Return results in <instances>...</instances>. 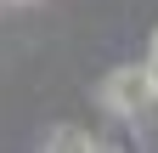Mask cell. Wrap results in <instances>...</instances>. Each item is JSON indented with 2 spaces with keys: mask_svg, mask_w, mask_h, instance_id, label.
Masks as SVG:
<instances>
[{
  "mask_svg": "<svg viewBox=\"0 0 158 153\" xmlns=\"http://www.w3.org/2000/svg\"><path fill=\"white\" fill-rule=\"evenodd\" d=\"M102 108L118 113V119H147V113L158 108V80L147 63H118L107 80H102Z\"/></svg>",
  "mask_w": 158,
  "mask_h": 153,
  "instance_id": "obj_1",
  "label": "cell"
},
{
  "mask_svg": "<svg viewBox=\"0 0 158 153\" xmlns=\"http://www.w3.org/2000/svg\"><path fill=\"white\" fill-rule=\"evenodd\" d=\"M45 147H51V153H96L102 136H96V130H79V125H62V130L45 136Z\"/></svg>",
  "mask_w": 158,
  "mask_h": 153,
  "instance_id": "obj_2",
  "label": "cell"
},
{
  "mask_svg": "<svg viewBox=\"0 0 158 153\" xmlns=\"http://www.w3.org/2000/svg\"><path fill=\"white\" fill-rule=\"evenodd\" d=\"M147 68H152V80H158V28H152V51H147Z\"/></svg>",
  "mask_w": 158,
  "mask_h": 153,
  "instance_id": "obj_3",
  "label": "cell"
},
{
  "mask_svg": "<svg viewBox=\"0 0 158 153\" xmlns=\"http://www.w3.org/2000/svg\"><path fill=\"white\" fill-rule=\"evenodd\" d=\"M6 6H34V0H6Z\"/></svg>",
  "mask_w": 158,
  "mask_h": 153,
  "instance_id": "obj_4",
  "label": "cell"
}]
</instances>
